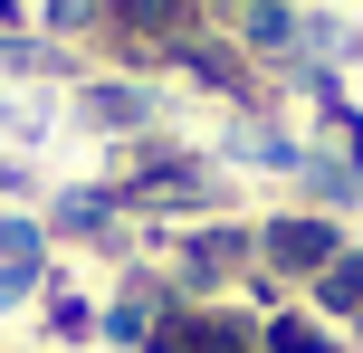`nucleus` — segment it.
Instances as JSON below:
<instances>
[{"mask_svg":"<svg viewBox=\"0 0 363 353\" xmlns=\"http://www.w3.org/2000/svg\"><path fill=\"white\" fill-rule=\"evenodd\" d=\"M258 258H268L277 277H325V267L345 258V239H335V220H268L258 229Z\"/></svg>","mask_w":363,"mask_h":353,"instance_id":"1","label":"nucleus"},{"mask_svg":"<svg viewBox=\"0 0 363 353\" xmlns=\"http://www.w3.org/2000/svg\"><path fill=\"white\" fill-rule=\"evenodd\" d=\"M153 353H258V335L239 316H172L153 325Z\"/></svg>","mask_w":363,"mask_h":353,"instance_id":"2","label":"nucleus"},{"mask_svg":"<svg viewBox=\"0 0 363 353\" xmlns=\"http://www.w3.org/2000/svg\"><path fill=\"white\" fill-rule=\"evenodd\" d=\"M258 353H335V344H325V335H315V325H306V316H277V325H268V335H258Z\"/></svg>","mask_w":363,"mask_h":353,"instance_id":"3","label":"nucleus"}]
</instances>
